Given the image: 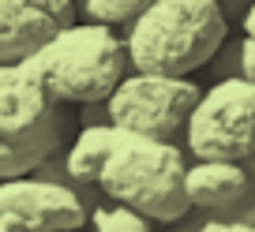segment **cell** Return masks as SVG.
<instances>
[{"label": "cell", "mask_w": 255, "mask_h": 232, "mask_svg": "<svg viewBox=\"0 0 255 232\" xmlns=\"http://www.w3.org/2000/svg\"><path fill=\"white\" fill-rule=\"evenodd\" d=\"M135 72L191 75L229 41L225 0H154L124 30Z\"/></svg>", "instance_id": "obj_1"}, {"label": "cell", "mask_w": 255, "mask_h": 232, "mask_svg": "<svg viewBox=\"0 0 255 232\" xmlns=\"http://www.w3.org/2000/svg\"><path fill=\"white\" fill-rule=\"evenodd\" d=\"M0 232H30V229H23V225H11V221H0Z\"/></svg>", "instance_id": "obj_15"}, {"label": "cell", "mask_w": 255, "mask_h": 232, "mask_svg": "<svg viewBox=\"0 0 255 232\" xmlns=\"http://www.w3.org/2000/svg\"><path fill=\"white\" fill-rule=\"evenodd\" d=\"M244 232H255V225H252V229H244Z\"/></svg>", "instance_id": "obj_17"}, {"label": "cell", "mask_w": 255, "mask_h": 232, "mask_svg": "<svg viewBox=\"0 0 255 232\" xmlns=\"http://www.w3.org/2000/svg\"><path fill=\"white\" fill-rule=\"evenodd\" d=\"M0 221L30 232H75L90 221V206L79 187L41 176H15L0 184Z\"/></svg>", "instance_id": "obj_7"}, {"label": "cell", "mask_w": 255, "mask_h": 232, "mask_svg": "<svg viewBox=\"0 0 255 232\" xmlns=\"http://www.w3.org/2000/svg\"><path fill=\"white\" fill-rule=\"evenodd\" d=\"M244 165H248V172H252V180H255V154H252V157L244 161Z\"/></svg>", "instance_id": "obj_16"}, {"label": "cell", "mask_w": 255, "mask_h": 232, "mask_svg": "<svg viewBox=\"0 0 255 232\" xmlns=\"http://www.w3.org/2000/svg\"><path fill=\"white\" fill-rule=\"evenodd\" d=\"M72 112L56 101L30 60L0 64V180L30 176L68 143Z\"/></svg>", "instance_id": "obj_4"}, {"label": "cell", "mask_w": 255, "mask_h": 232, "mask_svg": "<svg viewBox=\"0 0 255 232\" xmlns=\"http://www.w3.org/2000/svg\"><path fill=\"white\" fill-rule=\"evenodd\" d=\"M90 225H94V232H154V217H146L143 210L128 206V202L109 199V195L90 210Z\"/></svg>", "instance_id": "obj_11"}, {"label": "cell", "mask_w": 255, "mask_h": 232, "mask_svg": "<svg viewBox=\"0 0 255 232\" xmlns=\"http://www.w3.org/2000/svg\"><path fill=\"white\" fill-rule=\"evenodd\" d=\"M75 23V0H0V64L30 60Z\"/></svg>", "instance_id": "obj_8"}, {"label": "cell", "mask_w": 255, "mask_h": 232, "mask_svg": "<svg viewBox=\"0 0 255 232\" xmlns=\"http://www.w3.org/2000/svg\"><path fill=\"white\" fill-rule=\"evenodd\" d=\"M79 4H83V11H87V19L117 26V30H128L154 0H79Z\"/></svg>", "instance_id": "obj_12"}, {"label": "cell", "mask_w": 255, "mask_h": 232, "mask_svg": "<svg viewBox=\"0 0 255 232\" xmlns=\"http://www.w3.org/2000/svg\"><path fill=\"white\" fill-rule=\"evenodd\" d=\"M184 146L199 161H248L255 154V82L214 79L188 120Z\"/></svg>", "instance_id": "obj_5"}, {"label": "cell", "mask_w": 255, "mask_h": 232, "mask_svg": "<svg viewBox=\"0 0 255 232\" xmlns=\"http://www.w3.org/2000/svg\"><path fill=\"white\" fill-rule=\"evenodd\" d=\"M188 165L176 143L117 128L109 161L102 168V195L143 210L158 225H173L191 210Z\"/></svg>", "instance_id": "obj_2"}, {"label": "cell", "mask_w": 255, "mask_h": 232, "mask_svg": "<svg viewBox=\"0 0 255 232\" xmlns=\"http://www.w3.org/2000/svg\"><path fill=\"white\" fill-rule=\"evenodd\" d=\"M199 97L203 90L188 75L128 72V79L109 97V112L117 128L176 143L188 131V120L195 112V105H199Z\"/></svg>", "instance_id": "obj_6"}, {"label": "cell", "mask_w": 255, "mask_h": 232, "mask_svg": "<svg viewBox=\"0 0 255 232\" xmlns=\"http://www.w3.org/2000/svg\"><path fill=\"white\" fill-rule=\"evenodd\" d=\"M255 191V180L244 161H191L188 165V199L210 214H229Z\"/></svg>", "instance_id": "obj_9"}, {"label": "cell", "mask_w": 255, "mask_h": 232, "mask_svg": "<svg viewBox=\"0 0 255 232\" xmlns=\"http://www.w3.org/2000/svg\"><path fill=\"white\" fill-rule=\"evenodd\" d=\"M240 75L255 82V38L240 34Z\"/></svg>", "instance_id": "obj_13"}, {"label": "cell", "mask_w": 255, "mask_h": 232, "mask_svg": "<svg viewBox=\"0 0 255 232\" xmlns=\"http://www.w3.org/2000/svg\"><path fill=\"white\" fill-rule=\"evenodd\" d=\"M240 23H244V34H252V38H255V0L248 4V15L240 19Z\"/></svg>", "instance_id": "obj_14"}, {"label": "cell", "mask_w": 255, "mask_h": 232, "mask_svg": "<svg viewBox=\"0 0 255 232\" xmlns=\"http://www.w3.org/2000/svg\"><path fill=\"white\" fill-rule=\"evenodd\" d=\"M113 135H117V124H90V128H79V135L72 139L68 168L79 180V191L83 187H102V168L109 161Z\"/></svg>", "instance_id": "obj_10"}, {"label": "cell", "mask_w": 255, "mask_h": 232, "mask_svg": "<svg viewBox=\"0 0 255 232\" xmlns=\"http://www.w3.org/2000/svg\"><path fill=\"white\" fill-rule=\"evenodd\" d=\"M30 68L38 72L49 94L64 105L109 101L113 90L128 79V72H135L128 41L117 34V26L94 19L60 30L45 49L30 56Z\"/></svg>", "instance_id": "obj_3"}]
</instances>
